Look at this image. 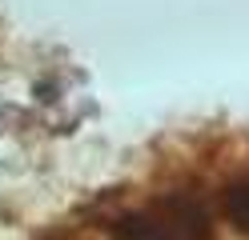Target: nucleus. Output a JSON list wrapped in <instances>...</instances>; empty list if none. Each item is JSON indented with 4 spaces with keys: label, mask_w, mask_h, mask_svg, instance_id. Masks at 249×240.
<instances>
[{
    "label": "nucleus",
    "mask_w": 249,
    "mask_h": 240,
    "mask_svg": "<svg viewBox=\"0 0 249 240\" xmlns=\"http://www.w3.org/2000/svg\"><path fill=\"white\" fill-rule=\"evenodd\" d=\"M108 228L117 240H213V208L193 192H169L121 212Z\"/></svg>",
    "instance_id": "nucleus-1"
},
{
    "label": "nucleus",
    "mask_w": 249,
    "mask_h": 240,
    "mask_svg": "<svg viewBox=\"0 0 249 240\" xmlns=\"http://www.w3.org/2000/svg\"><path fill=\"white\" fill-rule=\"evenodd\" d=\"M221 216H225L237 232L249 236V176H241V180H233V184L225 188V196H221Z\"/></svg>",
    "instance_id": "nucleus-2"
}]
</instances>
